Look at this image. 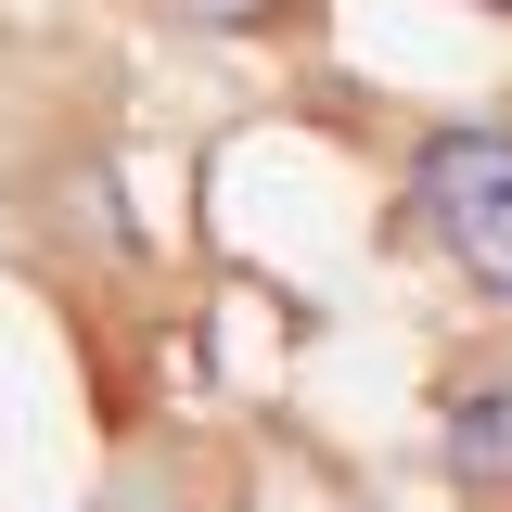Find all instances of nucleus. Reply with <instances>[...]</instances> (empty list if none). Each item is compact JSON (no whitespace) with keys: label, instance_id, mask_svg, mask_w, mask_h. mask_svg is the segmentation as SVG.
Returning <instances> with one entry per match:
<instances>
[{"label":"nucleus","instance_id":"obj_1","mask_svg":"<svg viewBox=\"0 0 512 512\" xmlns=\"http://www.w3.org/2000/svg\"><path fill=\"white\" fill-rule=\"evenodd\" d=\"M410 218L487 308H512V128H487V116L423 128L410 141Z\"/></svg>","mask_w":512,"mask_h":512},{"label":"nucleus","instance_id":"obj_2","mask_svg":"<svg viewBox=\"0 0 512 512\" xmlns=\"http://www.w3.org/2000/svg\"><path fill=\"white\" fill-rule=\"evenodd\" d=\"M436 448H448V487L474 512H512V372H448Z\"/></svg>","mask_w":512,"mask_h":512},{"label":"nucleus","instance_id":"obj_3","mask_svg":"<svg viewBox=\"0 0 512 512\" xmlns=\"http://www.w3.org/2000/svg\"><path fill=\"white\" fill-rule=\"evenodd\" d=\"M167 26H205V39H295L320 0H154Z\"/></svg>","mask_w":512,"mask_h":512}]
</instances>
